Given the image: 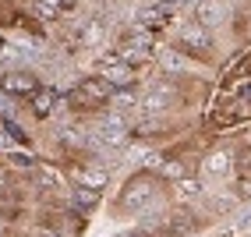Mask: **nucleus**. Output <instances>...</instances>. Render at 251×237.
Returning <instances> with one entry per match:
<instances>
[{
    "label": "nucleus",
    "instance_id": "nucleus-14",
    "mask_svg": "<svg viewBox=\"0 0 251 237\" xmlns=\"http://www.w3.org/2000/svg\"><path fill=\"white\" fill-rule=\"evenodd\" d=\"M46 227L57 230L60 237H81V216H75V212H53Z\"/></svg>",
    "mask_w": 251,
    "mask_h": 237
},
{
    "label": "nucleus",
    "instance_id": "nucleus-7",
    "mask_svg": "<svg viewBox=\"0 0 251 237\" xmlns=\"http://www.w3.org/2000/svg\"><path fill=\"white\" fill-rule=\"evenodd\" d=\"M0 85H4V92H11V96H32V92L39 89V78L32 75V71H18V67H14V71L4 75Z\"/></svg>",
    "mask_w": 251,
    "mask_h": 237
},
{
    "label": "nucleus",
    "instance_id": "nucleus-1",
    "mask_svg": "<svg viewBox=\"0 0 251 237\" xmlns=\"http://www.w3.org/2000/svg\"><path fill=\"white\" fill-rule=\"evenodd\" d=\"M156 202H159V184H156V177L138 174V177H131V181L124 184V191H121V212H127V216H145V212H152Z\"/></svg>",
    "mask_w": 251,
    "mask_h": 237
},
{
    "label": "nucleus",
    "instance_id": "nucleus-29",
    "mask_svg": "<svg viewBox=\"0 0 251 237\" xmlns=\"http://www.w3.org/2000/svg\"><path fill=\"white\" fill-rule=\"evenodd\" d=\"M68 4H75V0H64V7H68Z\"/></svg>",
    "mask_w": 251,
    "mask_h": 237
},
{
    "label": "nucleus",
    "instance_id": "nucleus-17",
    "mask_svg": "<svg viewBox=\"0 0 251 237\" xmlns=\"http://www.w3.org/2000/svg\"><path fill=\"white\" fill-rule=\"evenodd\" d=\"M159 64H163V71H170V75H184V71H188V60H184L177 50H163Z\"/></svg>",
    "mask_w": 251,
    "mask_h": 237
},
{
    "label": "nucleus",
    "instance_id": "nucleus-13",
    "mask_svg": "<svg viewBox=\"0 0 251 237\" xmlns=\"http://www.w3.org/2000/svg\"><path fill=\"white\" fill-rule=\"evenodd\" d=\"M57 103H60V96H57V89H50V85H39L36 92H32V113H36V117H53Z\"/></svg>",
    "mask_w": 251,
    "mask_h": 237
},
{
    "label": "nucleus",
    "instance_id": "nucleus-9",
    "mask_svg": "<svg viewBox=\"0 0 251 237\" xmlns=\"http://www.w3.org/2000/svg\"><path fill=\"white\" fill-rule=\"evenodd\" d=\"M131 75H135V71H131V64H124L121 57H106L103 64H99V78H106L110 81V85H131Z\"/></svg>",
    "mask_w": 251,
    "mask_h": 237
},
{
    "label": "nucleus",
    "instance_id": "nucleus-21",
    "mask_svg": "<svg viewBox=\"0 0 251 237\" xmlns=\"http://www.w3.org/2000/svg\"><path fill=\"white\" fill-rule=\"evenodd\" d=\"M159 177H166V181H180V177H188V170H184V163H177V159H159Z\"/></svg>",
    "mask_w": 251,
    "mask_h": 237
},
{
    "label": "nucleus",
    "instance_id": "nucleus-28",
    "mask_svg": "<svg viewBox=\"0 0 251 237\" xmlns=\"http://www.w3.org/2000/svg\"><path fill=\"white\" fill-rule=\"evenodd\" d=\"M124 237H149L145 230H131V234H124Z\"/></svg>",
    "mask_w": 251,
    "mask_h": 237
},
{
    "label": "nucleus",
    "instance_id": "nucleus-19",
    "mask_svg": "<svg viewBox=\"0 0 251 237\" xmlns=\"http://www.w3.org/2000/svg\"><path fill=\"white\" fill-rule=\"evenodd\" d=\"M32 11L50 22V18H57V14L64 11V0H32Z\"/></svg>",
    "mask_w": 251,
    "mask_h": 237
},
{
    "label": "nucleus",
    "instance_id": "nucleus-16",
    "mask_svg": "<svg viewBox=\"0 0 251 237\" xmlns=\"http://www.w3.org/2000/svg\"><path fill=\"white\" fill-rule=\"evenodd\" d=\"M110 103H113V113H127V110H135L142 99H138V92H131V89L124 85V89H113Z\"/></svg>",
    "mask_w": 251,
    "mask_h": 237
},
{
    "label": "nucleus",
    "instance_id": "nucleus-6",
    "mask_svg": "<svg viewBox=\"0 0 251 237\" xmlns=\"http://www.w3.org/2000/svg\"><path fill=\"white\" fill-rule=\"evenodd\" d=\"M110 96H113V85L106 78H89V81H81L78 92H75V103L78 106H96V103H110Z\"/></svg>",
    "mask_w": 251,
    "mask_h": 237
},
{
    "label": "nucleus",
    "instance_id": "nucleus-4",
    "mask_svg": "<svg viewBox=\"0 0 251 237\" xmlns=\"http://www.w3.org/2000/svg\"><path fill=\"white\" fill-rule=\"evenodd\" d=\"M177 46L191 57H202L212 50V28H205L202 22H188L177 28Z\"/></svg>",
    "mask_w": 251,
    "mask_h": 237
},
{
    "label": "nucleus",
    "instance_id": "nucleus-8",
    "mask_svg": "<svg viewBox=\"0 0 251 237\" xmlns=\"http://www.w3.org/2000/svg\"><path fill=\"white\" fill-rule=\"evenodd\" d=\"M230 170H233V149H226V145L212 149L209 156L202 159V174L205 177H226Z\"/></svg>",
    "mask_w": 251,
    "mask_h": 237
},
{
    "label": "nucleus",
    "instance_id": "nucleus-10",
    "mask_svg": "<svg viewBox=\"0 0 251 237\" xmlns=\"http://www.w3.org/2000/svg\"><path fill=\"white\" fill-rule=\"evenodd\" d=\"M71 177H75V184H81V188H96V191H103V188H106V181H110V170H106V166H75Z\"/></svg>",
    "mask_w": 251,
    "mask_h": 237
},
{
    "label": "nucleus",
    "instance_id": "nucleus-2",
    "mask_svg": "<svg viewBox=\"0 0 251 237\" xmlns=\"http://www.w3.org/2000/svg\"><path fill=\"white\" fill-rule=\"evenodd\" d=\"M127 145V128H124V117L106 113L89 128V149H124Z\"/></svg>",
    "mask_w": 251,
    "mask_h": 237
},
{
    "label": "nucleus",
    "instance_id": "nucleus-11",
    "mask_svg": "<svg viewBox=\"0 0 251 237\" xmlns=\"http://www.w3.org/2000/svg\"><path fill=\"white\" fill-rule=\"evenodd\" d=\"M174 99H177V92H174L170 85H152V89L145 92V99H142V110H145V113H163Z\"/></svg>",
    "mask_w": 251,
    "mask_h": 237
},
{
    "label": "nucleus",
    "instance_id": "nucleus-3",
    "mask_svg": "<svg viewBox=\"0 0 251 237\" xmlns=\"http://www.w3.org/2000/svg\"><path fill=\"white\" fill-rule=\"evenodd\" d=\"M152 50H156V36H152V32H145V28H135V32H127V36L121 39L117 57H121L124 64H131V67H138V64L152 60Z\"/></svg>",
    "mask_w": 251,
    "mask_h": 237
},
{
    "label": "nucleus",
    "instance_id": "nucleus-12",
    "mask_svg": "<svg viewBox=\"0 0 251 237\" xmlns=\"http://www.w3.org/2000/svg\"><path fill=\"white\" fill-rule=\"evenodd\" d=\"M226 0H202L198 4V22H202L205 28H220L226 22Z\"/></svg>",
    "mask_w": 251,
    "mask_h": 237
},
{
    "label": "nucleus",
    "instance_id": "nucleus-18",
    "mask_svg": "<svg viewBox=\"0 0 251 237\" xmlns=\"http://www.w3.org/2000/svg\"><path fill=\"white\" fill-rule=\"evenodd\" d=\"M174 191H177V198H198V191H202V181H195V177H180V181H174Z\"/></svg>",
    "mask_w": 251,
    "mask_h": 237
},
{
    "label": "nucleus",
    "instance_id": "nucleus-27",
    "mask_svg": "<svg viewBox=\"0 0 251 237\" xmlns=\"http://www.w3.org/2000/svg\"><path fill=\"white\" fill-rule=\"evenodd\" d=\"M177 7H188V4H202V0H174Z\"/></svg>",
    "mask_w": 251,
    "mask_h": 237
},
{
    "label": "nucleus",
    "instance_id": "nucleus-25",
    "mask_svg": "<svg viewBox=\"0 0 251 237\" xmlns=\"http://www.w3.org/2000/svg\"><path fill=\"white\" fill-rule=\"evenodd\" d=\"M11 163H14V166H32V159L22 156V152H11Z\"/></svg>",
    "mask_w": 251,
    "mask_h": 237
},
{
    "label": "nucleus",
    "instance_id": "nucleus-5",
    "mask_svg": "<svg viewBox=\"0 0 251 237\" xmlns=\"http://www.w3.org/2000/svg\"><path fill=\"white\" fill-rule=\"evenodd\" d=\"M174 14H177V4L174 0H152V4H145L138 14H135V22H138V28H145V32H159V28H166L174 22Z\"/></svg>",
    "mask_w": 251,
    "mask_h": 237
},
{
    "label": "nucleus",
    "instance_id": "nucleus-23",
    "mask_svg": "<svg viewBox=\"0 0 251 237\" xmlns=\"http://www.w3.org/2000/svg\"><path fill=\"white\" fill-rule=\"evenodd\" d=\"M39 181L46 184V188H53V184H60V177H57V170H53V166H39Z\"/></svg>",
    "mask_w": 251,
    "mask_h": 237
},
{
    "label": "nucleus",
    "instance_id": "nucleus-24",
    "mask_svg": "<svg viewBox=\"0 0 251 237\" xmlns=\"http://www.w3.org/2000/svg\"><path fill=\"white\" fill-rule=\"evenodd\" d=\"M244 230H251V209H248V212L237 219V234H244Z\"/></svg>",
    "mask_w": 251,
    "mask_h": 237
},
{
    "label": "nucleus",
    "instance_id": "nucleus-20",
    "mask_svg": "<svg viewBox=\"0 0 251 237\" xmlns=\"http://www.w3.org/2000/svg\"><path fill=\"white\" fill-rule=\"evenodd\" d=\"M163 227L170 230V234H188L191 230V216L188 212H170V216L163 219Z\"/></svg>",
    "mask_w": 251,
    "mask_h": 237
},
{
    "label": "nucleus",
    "instance_id": "nucleus-22",
    "mask_svg": "<svg viewBox=\"0 0 251 237\" xmlns=\"http://www.w3.org/2000/svg\"><path fill=\"white\" fill-rule=\"evenodd\" d=\"M64 145H89V128H64Z\"/></svg>",
    "mask_w": 251,
    "mask_h": 237
},
{
    "label": "nucleus",
    "instance_id": "nucleus-26",
    "mask_svg": "<svg viewBox=\"0 0 251 237\" xmlns=\"http://www.w3.org/2000/svg\"><path fill=\"white\" fill-rule=\"evenodd\" d=\"M32 237H60V234H57V230H50V227H39V230L32 234Z\"/></svg>",
    "mask_w": 251,
    "mask_h": 237
},
{
    "label": "nucleus",
    "instance_id": "nucleus-15",
    "mask_svg": "<svg viewBox=\"0 0 251 237\" xmlns=\"http://www.w3.org/2000/svg\"><path fill=\"white\" fill-rule=\"evenodd\" d=\"M71 206H75L78 212H92V209H99V191H96V188H81V184H75Z\"/></svg>",
    "mask_w": 251,
    "mask_h": 237
}]
</instances>
